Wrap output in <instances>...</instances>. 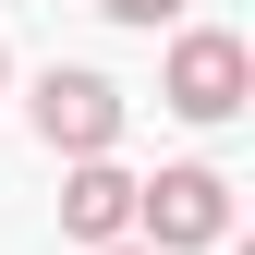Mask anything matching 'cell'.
Segmentation results:
<instances>
[{"instance_id": "6da1fadb", "label": "cell", "mask_w": 255, "mask_h": 255, "mask_svg": "<svg viewBox=\"0 0 255 255\" xmlns=\"http://www.w3.org/2000/svg\"><path fill=\"white\" fill-rule=\"evenodd\" d=\"M158 98H170L182 122H231L255 98V49L231 37V24H182L170 37V73H158Z\"/></svg>"}, {"instance_id": "7a4b0ae2", "label": "cell", "mask_w": 255, "mask_h": 255, "mask_svg": "<svg viewBox=\"0 0 255 255\" xmlns=\"http://www.w3.org/2000/svg\"><path fill=\"white\" fill-rule=\"evenodd\" d=\"M134 231L158 255H195V243H231V182L207 170V158H182V170L134 182Z\"/></svg>"}, {"instance_id": "3957f363", "label": "cell", "mask_w": 255, "mask_h": 255, "mask_svg": "<svg viewBox=\"0 0 255 255\" xmlns=\"http://www.w3.org/2000/svg\"><path fill=\"white\" fill-rule=\"evenodd\" d=\"M37 134H49L61 158L122 146V85H110V73H85V61H49V73H37Z\"/></svg>"}, {"instance_id": "277c9868", "label": "cell", "mask_w": 255, "mask_h": 255, "mask_svg": "<svg viewBox=\"0 0 255 255\" xmlns=\"http://www.w3.org/2000/svg\"><path fill=\"white\" fill-rule=\"evenodd\" d=\"M61 231L73 243H122L134 231V170L98 146V158H73V182H61Z\"/></svg>"}, {"instance_id": "5b68a950", "label": "cell", "mask_w": 255, "mask_h": 255, "mask_svg": "<svg viewBox=\"0 0 255 255\" xmlns=\"http://www.w3.org/2000/svg\"><path fill=\"white\" fill-rule=\"evenodd\" d=\"M110 24H182V0H98Z\"/></svg>"}, {"instance_id": "8992f818", "label": "cell", "mask_w": 255, "mask_h": 255, "mask_svg": "<svg viewBox=\"0 0 255 255\" xmlns=\"http://www.w3.org/2000/svg\"><path fill=\"white\" fill-rule=\"evenodd\" d=\"M85 255H158V243H134V231H122V243H85Z\"/></svg>"}, {"instance_id": "52a82bcc", "label": "cell", "mask_w": 255, "mask_h": 255, "mask_svg": "<svg viewBox=\"0 0 255 255\" xmlns=\"http://www.w3.org/2000/svg\"><path fill=\"white\" fill-rule=\"evenodd\" d=\"M0 73H12V49H0Z\"/></svg>"}]
</instances>
